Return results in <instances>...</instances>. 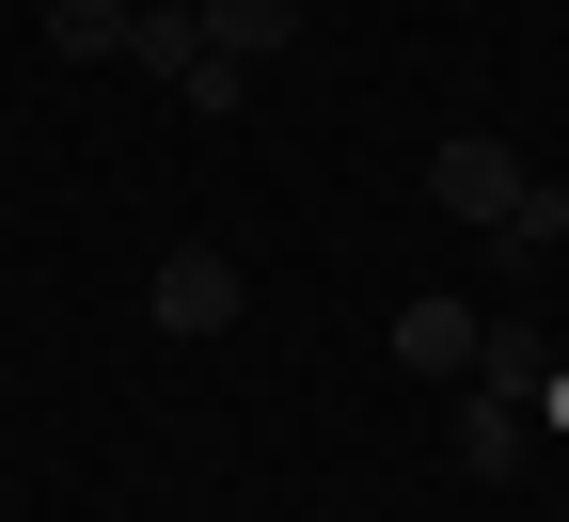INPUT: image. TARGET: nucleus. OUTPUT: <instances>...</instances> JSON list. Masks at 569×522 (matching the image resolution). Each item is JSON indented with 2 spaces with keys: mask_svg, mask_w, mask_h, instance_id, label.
I'll return each instance as SVG.
<instances>
[{
  "mask_svg": "<svg viewBox=\"0 0 569 522\" xmlns=\"http://www.w3.org/2000/svg\"><path fill=\"white\" fill-rule=\"evenodd\" d=\"M475 381H490V396H538L553 364H538V333H522V317H490V333H475Z\"/></svg>",
  "mask_w": 569,
  "mask_h": 522,
  "instance_id": "6",
  "label": "nucleus"
},
{
  "mask_svg": "<svg viewBox=\"0 0 569 522\" xmlns=\"http://www.w3.org/2000/svg\"><path fill=\"white\" fill-rule=\"evenodd\" d=\"M206 48H222V63H269V48H301V0H206Z\"/></svg>",
  "mask_w": 569,
  "mask_h": 522,
  "instance_id": "5",
  "label": "nucleus"
},
{
  "mask_svg": "<svg viewBox=\"0 0 569 522\" xmlns=\"http://www.w3.org/2000/svg\"><path fill=\"white\" fill-rule=\"evenodd\" d=\"M443 443H459V475H522V396H490V381H475Z\"/></svg>",
  "mask_w": 569,
  "mask_h": 522,
  "instance_id": "3",
  "label": "nucleus"
},
{
  "mask_svg": "<svg viewBox=\"0 0 569 522\" xmlns=\"http://www.w3.org/2000/svg\"><path fill=\"white\" fill-rule=\"evenodd\" d=\"M159 333H238V254H159Z\"/></svg>",
  "mask_w": 569,
  "mask_h": 522,
  "instance_id": "2",
  "label": "nucleus"
},
{
  "mask_svg": "<svg viewBox=\"0 0 569 522\" xmlns=\"http://www.w3.org/2000/svg\"><path fill=\"white\" fill-rule=\"evenodd\" d=\"M475 333H490V317H459V302H411V317H396V364H411V381H459V364H475Z\"/></svg>",
  "mask_w": 569,
  "mask_h": 522,
  "instance_id": "4",
  "label": "nucleus"
},
{
  "mask_svg": "<svg viewBox=\"0 0 569 522\" xmlns=\"http://www.w3.org/2000/svg\"><path fill=\"white\" fill-rule=\"evenodd\" d=\"M427 206H443V221H475V238H522V254L553 238V221H569V206H553V190H538V175H522L490 127H459L443 159H427Z\"/></svg>",
  "mask_w": 569,
  "mask_h": 522,
  "instance_id": "1",
  "label": "nucleus"
}]
</instances>
